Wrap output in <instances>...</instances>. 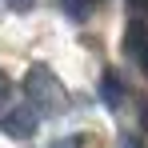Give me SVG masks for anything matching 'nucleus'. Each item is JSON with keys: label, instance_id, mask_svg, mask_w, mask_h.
I'll use <instances>...</instances> for the list:
<instances>
[{"label": "nucleus", "instance_id": "obj_10", "mask_svg": "<svg viewBox=\"0 0 148 148\" xmlns=\"http://www.w3.org/2000/svg\"><path fill=\"white\" fill-rule=\"evenodd\" d=\"M4 96H8V80L0 76V104H4Z\"/></svg>", "mask_w": 148, "mask_h": 148}, {"label": "nucleus", "instance_id": "obj_6", "mask_svg": "<svg viewBox=\"0 0 148 148\" xmlns=\"http://www.w3.org/2000/svg\"><path fill=\"white\" fill-rule=\"evenodd\" d=\"M4 8H8V12H20V16H24V12H32V8H36V0H4Z\"/></svg>", "mask_w": 148, "mask_h": 148}, {"label": "nucleus", "instance_id": "obj_7", "mask_svg": "<svg viewBox=\"0 0 148 148\" xmlns=\"http://www.w3.org/2000/svg\"><path fill=\"white\" fill-rule=\"evenodd\" d=\"M120 148H140V140H136L132 132H120Z\"/></svg>", "mask_w": 148, "mask_h": 148}, {"label": "nucleus", "instance_id": "obj_4", "mask_svg": "<svg viewBox=\"0 0 148 148\" xmlns=\"http://www.w3.org/2000/svg\"><path fill=\"white\" fill-rule=\"evenodd\" d=\"M100 100H104V108H112V112L124 104V84H120V76L112 72V68L100 76Z\"/></svg>", "mask_w": 148, "mask_h": 148}, {"label": "nucleus", "instance_id": "obj_1", "mask_svg": "<svg viewBox=\"0 0 148 148\" xmlns=\"http://www.w3.org/2000/svg\"><path fill=\"white\" fill-rule=\"evenodd\" d=\"M24 96H28V104H32L40 116H60V112L68 108V92H64V84L52 76L48 64H32V68H28Z\"/></svg>", "mask_w": 148, "mask_h": 148}, {"label": "nucleus", "instance_id": "obj_8", "mask_svg": "<svg viewBox=\"0 0 148 148\" xmlns=\"http://www.w3.org/2000/svg\"><path fill=\"white\" fill-rule=\"evenodd\" d=\"M128 8H132L136 16H144V12H148V0H128Z\"/></svg>", "mask_w": 148, "mask_h": 148}, {"label": "nucleus", "instance_id": "obj_2", "mask_svg": "<svg viewBox=\"0 0 148 148\" xmlns=\"http://www.w3.org/2000/svg\"><path fill=\"white\" fill-rule=\"evenodd\" d=\"M36 128H40V112H36L32 104H16V108H8V112L0 116V132L12 136V140H32Z\"/></svg>", "mask_w": 148, "mask_h": 148}, {"label": "nucleus", "instance_id": "obj_3", "mask_svg": "<svg viewBox=\"0 0 148 148\" xmlns=\"http://www.w3.org/2000/svg\"><path fill=\"white\" fill-rule=\"evenodd\" d=\"M124 52H128V56L144 68V76H148V20L136 16V20L128 24V32H124Z\"/></svg>", "mask_w": 148, "mask_h": 148}, {"label": "nucleus", "instance_id": "obj_5", "mask_svg": "<svg viewBox=\"0 0 148 148\" xmlns=\"http://www.w3.org/2000/svg\"><path fill=\"white\" fill-rule=\"evenodd\" d=\"M60 4H64V12L72 16L76 24H80V20H88V16H92V8H96V0H60Z\"/></svg>", "mask_w": 148, "mask_h": 148}, {"label": "nucleus", "instance_id": "obj_9", "mask_svg": "<svg viewBox=\"0 0 148 148\" xmlns=\"http://www.w3.org/2000/svg\"><path fill=\"white\" fill-rule=\"evenodd\" d=\"M52 148H80V136H68V140H56Z\"/></svg>", "mask_w": 148, "mask_h": 148}]
</instances>
